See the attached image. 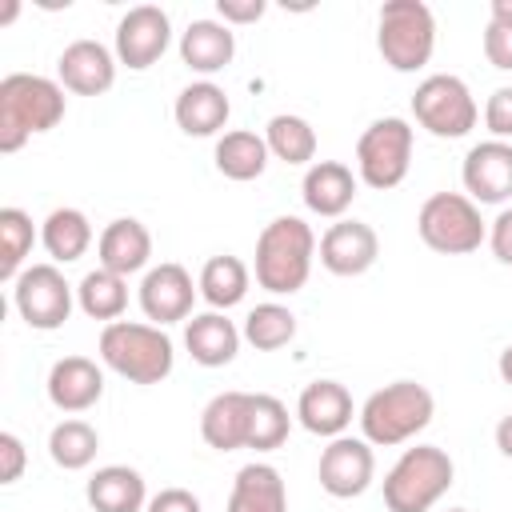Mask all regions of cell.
<instances>
[{"label":"cell","instance_id":"32","mask_svg":"<svg viewBox=\"0 0 512 512\" xmlns=\"http://www.w3.org/2000/svg\"><path fill=\"white\" fill-rule=\"evenodd\" d=\"M96 452H100V432H96L88 420H80V416H68V420H60V424L48 432V456H52V464L64 468V472L88 468V464L96 460Z\"/></svg>","mask_w":512,"mask_h":512},{"label":"cell","instance_id":"37","mask_svg":"<svg viewBox=\"0 0 512 512\" xmlns=\"http://www.w3.org/2000/svg\"><path fill=\"white\" fill-rule=\"evenodd\" d=\"M24 464H28L24 440L16 432H0V484H16L24 476Z\"/></svg>","mask_w":512,"mask_h":512},{"label":"cell","instance_id":"17","mask_svg":"<svg viewBox=\"0 0 512 512\" xmlns=\"http://www.w3.org/2000/svg\"><path fill=\"white\" fill-rule=\"evenodd\" d=\"M44 392H48L52 408H60L68 416H80V412L100 404V396H104V368L96 360H88V356H60L48 368Z\"/></svg>","mask_w":512,"mask_h":512},{"label":"cell","instance_id":"34","mask_svg":"<svg viewBox=\"0 0 512 512\" xmlns=\"http://www.w3.org/2000/svg\"><path fill=\"white\" fill-rule=\"evenodd\" d=\"M36 240H40V232H36V224L24 208H16V204L0 208V280L12 284L28 268L24 260L32 256Z\"/></svg>","mask_w":512,"mask_h":512},{"label":"cell","instance_id":"41","mask_svg":"<svg viewBox=\"0 0 512 512\" xmlns=\"http://www.w3.org/2000/svg\"><path fill=\"white\" fill-rule=\"evenodd\" d=\"M264 0H216V20H224L228 28L232 24H256L264 16Z\"/></svg>","mask_w":512,"mask_h":512},{"label":"cell","instance_id":"19","mask_svg":"<svg viewBox=\"0 0 512 512\" xmlns=\"http://www.w3.org/2000/svg\"><path fill=\"white\" fill-rule=\"evenodd\" d=\"M356 188H360V176L344 160H316L304 168V180H300L304 208L324 220H344V212L356 200Z\"/></svg>","mask_w":512,"mask_h":512},{"label":"cell","instance_id":"25","mask_svg":"<svg viewBox=\"0 0 512 512\" xmlns=\"http://www.w3.org/2000/svg\"><path fill=\"white\" fill-rule=\"evenodd\" d=\"M84 496H88V504L96 512H144L148 508V484L128 464H104V468H96L88 476Z\"/></svg>","mask_w":512,"mask_h":512},{"label":"cell","instance_id":"1","mask_svg":"<svg viewBox=\"0 0 512 512\" xmlns=\"http://www.w3.org/2000/svg\"><path fill=\"white\" fill-rule=\"evenodd\" d=\"M68 112L64 84L36 72H12L0 80V152H20L32 136L52 132Z\"/></svg>","mask_w":512,"mask_h":512},{"label":"cell","instance_id":"18","mask_svg":"<svg viewBox=\"0 0 512 512\" xmlns=\"http://www.w3.org/2000/svg\"><path fill=\"white\" fill-rule=\"evenodd\" d=\"M352 416H356V404H352V392L340 380H312L296 396V420L312 436L336 440V436L348 432Z\"/></svg>","mask_w":512,"mask_h":512},{"label":"cell","instance_id":"30","mask_svg":"<svg viewBox=\"0 0 512 512\" xmlns=\"http://www.w3.org/2000/svg\"><path fill=\"white\" fill-rule=\"evenodd\" d=\"M76 308L88 316V320H104V324H116L128 308V276H116L108 268H92L80 276L76 284Z\"/></svg>","mask_w":512,"mask_h":512},{"label":"cell","instance_id":"11","mask_svg":"<svg viewBox=\"0 0 512 512\" xmlns=\"http://www.w3.org/2000/svg\"><path fill=\"white\" fill-rule=\"evenodd\" d=\"M200 296V284L192 280V272L176 260H164V264H152L144 276H140V288H136V300H140V312L164 328V324H180V320H192V304Z\"/></svg>","mask_w":512,"mask_h":512},{"label":"cell","instance_id":"2","mask_svg":"<svg viewBox=\"0 0 512 512\" xmlns=\"http://www.w3.org/2000/svg\"><path fill=\"white\" fill-rule=\"evenodd\" d=\"M316 232L312 224H304L300 216H276L260 228L256 236V260H252V276L264 292L272 296H296L316 264Z\"/></svg>","mask_w":512,"mask_h":512},{"label":"cell","instance_id":"43","mask_svg":"<svg viewBox=\"0 0 512 512\" xmlns=\"http://www.w3.org/2000/svg\"><path fill=\"white\" fill-rule=\"evenodd\" d=\"M488 24H504V28H512V0H492V8H488Z\"/></svg>","mask_w":512,"mask_h":512},{"label":"cell","instance_id":"22","mask_svg":"<svg viewBox=\"0 0 512 512\" xmlns=\"http://www.w3.org/2000/svg\"><path fill=\"white\" fill-rule=\"evenodd\" d=\"M172 116H176V128L184 136H224V124L232 116V100L216 80H192L188 88H180Z\"/></svg>","mask_w":512,"mask_h":512},{"label":"cell","instance_id":"24","mask_svg":"<svg viewBox=\"0 0 512 512\" xmlns=\"http://www.w3.org/2000/svg\"><path fill=\"white\" fill-rule=\"evenodd\" d=\"M244 344V332L236 328V320H228L224 312H200L192 320H184V348L200 368H224L236 360Z\"/></svg>","mask_w":512,"mask_h":512},{"label":"cell","instance_id":"29","mask_svg":"<svg viewBox=\"0 0 512 512\" xmlns=\"http://www.w3.org/2000/svg\"><path fill=\"white\" fill-rule=\"evenodd\" d=\"M196 284H200V296H204V304H208L212 312H228V308H236V304L248 296L252 268H248L240 256H228V252H224V256L204 260Z\"/></svg>","mask_w":512,"mask_h":512},{"label":"cell","instance_id":"5","mask_svg":"<svg viewBox=\"0 0 512 512\" xmlns=\"http://www.w3.org/2000/svg\"><path fill=\"white\" fill-rule=\"evenodd\" d=\"M456 480V464L436 444L404 448L400 460L384 472V508L388 512H432Z\"/></svg>","mask_w":512,"mask_h":512},{"label":"cell","instance_id":"8","mask_svg":"<svg viewBox=\"0 0 512 512\" xmlns=\"http://www.w3.org/2000/svg\"><path fill=\"white\" fill-rule=\"evenodd\" d=\"M412 144H416V132L404 116L372 120L356 140V176H360V184H368L376 192H388V188L404 184V176L412 168Z\"/></svg>","mask_w":512,"mask_h":512},{"label":"cell","instance_id":"31","mask_svg":"<svg viewBox=\"0 0 512 512\" xmlns=\"http://www.w3.org/2000/svg\"><path fill=\"white\" fill-rule=\"evenodd\" d=\"M264 144L284 164H316V128L296 112H276L264 124Z\"/></svg>","mask_w":512,"mask_h":512},{"label":"cell","instance_id":"27","mask_svg":"<svg viewBox=\"0 0 512 512\" xmlns=\"http://www.w3.org/2000/svg\"><path fill=\"white\" fill-rule=\"evenodd\" d=\"M268 144L260 132H248V128H232L224 136H216V148H212V160H216V172L236 180V184H248V180H260L264 168H268Z\"/></svg>","mask_w":512,"mask_h":512},{"label":"cell","instance_id":"42","mask_svg":"<svg viewBox=\"0 0 512 512\" xmlns=\"http://www.w3.org/2000/svg\"><path fill=\"white\" fill-rule=\"evenodd\" d=\"M496 448H500V456L512 460V412L500 416V424H496Z\"/></svg>","mask_w":512,"mask_h":512},{"label":"cell","instance_id":"4","mask_svg":"<svg viewBox=\"0 0 512 512\" xmlns=\"http://www.w3.org/2000/svg\"><path fill=\"white\" fill-rule=\"evenodd\" d=\"M96 348H100L104 368H112L128 384H160L172 376V364H176L172 336L156 324H144V320L104 324Z\"/></svg>","mask_w":512,"mask_h":512},{"label":"cell","instance_id":"7","mask_svg":"<svg viewBox=\"0 0 512 512\" xmlns=\"http://www.w3.org/2000/svg\"><path fill=\"white\" fill-rule=\"evenodd\" d=\"M416 232L440 256H468L488 240L480 204L464 192H432L416 212Z\"/></svg>","mask_w":512,"mask_h":512},{"label":"cell","instance_id":"33","mask_svg":"<svg viewBox=\"0 0 512 512\" xmlns=\"http://www.w3.org/2000/svg\"><path fill=\"white\" fill-rule=\"evenodd\" d=\"M240 332H244V344H252L256 352H276L296 340V312L280 300H264L244 316Z\"/></svg>","mask_w":512,"mask_h":512},{"label":"cell","instance_id":"36","mask_svg":"<svg viewBox=\"0 0 512 512\" xmlns=\"http://www.w3.org/2000/svg\"><path fill=\"white\" fill-rule=\"evenodd\" d=\"M484 128L492 132V140H512V84L492 88V96L484 100Z\"/></svg>","mask_w":512,"mask_h":512},{"label":"cell","instance_id":"14","mask_svg":"<svg viewBox=\"0 0 512 512\" xmlns=\"http://www.w3.org/2000/svg\"><path fill=\"white\" fill-rule=\"evenodd\" d=\"M464 196L476 204H508L512 200V140H480L468 148L460 164Z\"/></svg>","mask_w":512,"mask_h":512},{"label":"cell","instance_id":"28","mask_svg":"<svg viewBox=\"0 0 512 512\" xmlns=\"http://www.w3.org/2000/svg\"><path fill=\"white\" fill-rule=\"evenodd\" d=\"M40 244L52 264H76L92 248V220L80 208H52L40 224Z\"/></svg>","mask_w":512,"mask_h":512},{"label":"cell","instance_id":"3","mask_svg":"<svg viewBox=\"0 0 512 512\" xmlns=\"http://www.w3.org/2000/svg\"><path fill=\"white\" fill-rule=\"evenodd\" d=\"M432 416H436V400L416 380H392L376 388L356 412L360 436L372 448H396V444L416 440L432 424Z\"/></svg>","mask_w":512,"mask_h":512},{"label":"cell","instance_id":"15","mask_svg":"<svg viewBox=\"0 0 512 512\" xmlns=\"http://www.w3.org/2000/svg\"><path fill=\"white\" fill-rule=\"evenodd\" d=\"M316 256L332 276H344V280L348 276H364L380 256V236H376L372 224L344 216V220H332L324 228Z\"/></svg>","mask_w":512,"mask_h":512},{"label":"cell","instance_id":"35","mask_svg":"<svg viewBox=\"0 0 512 512\" xmlns=\"http://www.w3.org/2000/svg\"><path fill=\"white\" fill-rule=\"evenodd\" d=\"M292 432L288 404L272 392H252V424H248V448L252 452H276Z\"/></svg>","mask_w":512,"mask_h":512},{"label":"cell","instance_id":"21","mask_svg":"<svg viewBox=\"0 0 512 512\" xmlns=\"http://www.w3.org/2000/svg\"><path fill=\"white\" fill-rule=\"evenodd\" d=\"M248 424H252V392H216L200 408V440L216 452L248 448Z\"/></svg>","mask_w":512,"mask_h":512},{"label":"cell","instance_id":"26","mask_svg":"<svg viewBox=\"0 0 512 512\" xmlns=\"http://www.w3.org/2000/svg\"><path fill=\"white\" fill-rule=\"evenodd\" d=\"M224 512H288V488H284V476L264 464V460H252L236 472L232 480V492H228V508Z\"/></svg>","mask_w":512,"mask_h":512},{"label":"cell","instance_id":"20","mask_svg":"<svg viewBox=\"0 0 512 512\" xmlns=\"http://www.w3.org/2000/svg\"><path fill=\"white\" fill-rule=\"evenodd\" d=\"M96 256L100 268L116 272V276H136L148 272L152 264V232L136 220V216H116L112 224H104V232L96 236Z\"/></svg>","mask_w":512,"mask_h":512},{"label":"cell","instance_id":"38","mask_svg":"<svg viewBox=\"0 0 512 512\" xmlns=\"http://www.w3.org/2000/svg\"><path fill=\"white\" fill-rule=\"evenodd\" d=\"M480 44H484V56H488L492 68L512 72V28H504V24H488L484 36H480Z\"/></svg>","mask_w":512,"mask_h":512},{"label":"cell","instance_id":"10","mask_svg":"<svg viewBox=\"0 0 512 512\" xmlns=\"http://www.w3.org/2000/svg\"><path fill=\"white\" fill-rule=\"evenodd\" d=\"M12 304L20 312V320L36 332H56L72 308H76V288L64 280L60 264H28L16 280H12Z\"/></svg>","mask_w":512,"mask_h":512},{"label":"cell","instance_id":"40","mask_svg":"<svg viewBox=\"0 0 512 512\" xmlns=\"http://www.w3.org/2000/svg\"><path fill=\"white\" fill-rule=\"evenodd\" d=\"M488 248H492V256L500 264L512 268V208H500L496 220L488 224Z\"/></svg>","mask_w":512,"mask_h":512},{"label":"cell","instance_id":"44","mask_svg":"<svg viewBox=\"0 0 512 512\" xmlns=\"http://www.w3.org/2000/svg\"><path fill=\"white\" fill-rule=\"evenodd\" d=\"M496 372H500V380L512 388V344L500 352V360H496Z\"/></svg>","mask_w":512,"mask_h":512},{"label":"cell","instance_id":"23","mask_svg":"<svg viewBox=\"0 0 512 512\" xmlns=\"http://www.w3.org/2000/svg\"><path fill=\"white\" fill-rule=\"evenodd\" d=\"M232 56H236V32L224 20L204 16L180 32V60H184V68L200 72L204 80L224 72L232 64Z\"/></svg>","mask_w":512,"mask_h":512},{"label":"cell","instance_id":"45","mask_svg":"<svg viewBox=\"0 0 512 512\" xmlns=\"http://www.w3.org/2000/svg\"><path fill=\"white\" fill-rule=\"evenodd\" d=\"M448 512H472V508H448Z\"/></svg>","mask_w":512,"mask_h":512},{"label":"cell","instance_id":"16","mask_svg":"<svg viewBox=\"0 0 512 512\" xmlns=\"http://www.w3.org/2000/svg\"><path fill=\"white\" fill-rule=\"evenodd\" d=\"M116 52L100 40H72L60 56H56V80L64 84V92L76 96H104L116 84Z\"/></svg>","mask_w":512,"mask_h":512},{"label":"cell","instance_id":"39","mask_svg":"<svg viewBox=\"0 0 512 512\" xmlns=\"http://www.w3.org/2000/svg\"><path fill=\"white\" fill-rule=\"evenodd\" d=\"M144 512H204V504L188 488H160L156 496H148V508Z\"/></svg>","mask_w":512,"mask_h":512},{"label":"cell","instance_id":"13","mask_svg":"<svg viewBox=\"0 0 512 512\" xmlns=\"http://www.w3.org/2000/svg\"><path fill=\"white\" fill-rule=\"evenodd\" d=\"M172 44V20L160 4H136L120 16L116 24V40H112V52L124 68L132 72H144L152 68Z\"/></svg>","mask_w":512,"mask_h":512},{"label":"cell","instance_id":"12","mask_svg":"<svg viewBox=\"0 0 512 512\" xmlns=\"http://www.w3.org/2000/svg\"><path fill=\"white\" fill-rule=\"evenodd\" d=\"M376 476V452L364 436H336L328 440V448L320 452L316 464V480L332 500H356L372 488Z\"/></svg>","mask_w":512,"mask_h":512},{"label":"cell","instance_id":"6","mask_svg":"<svg viewBox=\"0 0 512 512\" xmlns=\"http://www.w3.org/2000/svg\"><path fill=\"white\" fill-rule=\"evenodd\" d=\"M376 48L392 72H420L436 52V16L424 0H388L376 16Z\"/></svg>","mask_w":512,"mask_h":512},{"label":"cell","instance_id":"9","mask_svg":"<svg viewBox=\"0 0 512 512\" xmlns=\"http://www.w3.org/2000/svg\"><path fill=\"white\" fill-rule=\"evenodd\" d=\"M412 116H416V124L424 132H432L440 140H460V136H468L476 128L480 108H476L472 88L460 76L432 72L412 92Z\"/></svg>","mask_w":512,"mask_h":512}]
</instances>
